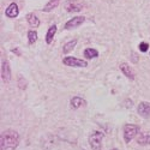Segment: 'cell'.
Instances as JSON below:
<instances>
[{"label": "cell", "mask_w": 150, "mask_h": 150, "mask_svg": "<svg viewBox=\"0 0 150 150\" xmlns=\"http://www.w3.org/2000/svg\"><path fill=\"white\" fill-rule=\"evenodd\" d=\"M21 141V136L15 130H5L0 136V149L1 150H16Z\"/></svg>", "instance_id": "6da1fadb"}, {"label": "cell", "mask_w": 150, "mask_h": 150, "mask_svg": "<svg viewBox=\"0 0 150 150\" xmlns=\"http://www.w3.org/2000/svg\"><path fill=\"white\" fill-rule=\"evenodd\" d=\"M105 137V133L102 131H94L89 134V144L93 150H102V139Z\"/></svg>", "instance_id": "7a4b0ae2"}, {"label": "cell", "mask_w": 150, "mask_h": 150, "mask_svg": "<svg viewBox=\"0 0 150 150\" xmlns=\"http://www.w3.org/2000/svg\"><path fill=\"white\" fill-rule=\"evenodd\" d=\"M122 131H124V141L127 144L139 133V127L137 126V125H133V124H126L124 126Z\"/></svg>", "instance_id": "3957f363"}, {"label": "cell", "mask_w": 150, "mask_h": 150, "mask_svg": "<svg viewBox=\"0 0 150 150\" xmlns=\"http://www.w3.org/2000/svg\"><path fill=\"white\" fill-rule=\"evenodd\" d=\"M62 62L70 67H86L88 66V62L83 59H78L74 57H65L62 59Z\"/></svg>", "instance_id": "277c9868"}, {"label": "cell", "mask_w": 150, "mask_h": 150, "mask_svg": "<svg viewBox=\"0 0 150 150\" xmlns=\"http://www.w3.org/2000/svg\"><path fill=\"white\" fill-rule=\"evenodd\" d=\"M85 22V17L84 16H77V17H73L70 21L66 22L65 24V29L70 30V29H74V28H78L81 24H83Z\"/></svg>", "instance_id": "5b68a950"}, {"label": "cell", "mask_w": 150, "mask_h": 150, "mask_svg": "<svg viewBox=\"0 0 150 150\" xmlns=\"http://www.w3.org/2000/svg\"><path fill=\"white\" fill-rule=\"evenodd\" d=\"M137 112L142 118H150V102L148 101H142L137 106Z\"/></svg>", "instance_id": "8992f818"}, {"label": "cell", "mask_w": 150, "mask_h": 150, "mask_svg": "<svg viewBox=\"0 0 150 150\" xmlns=\"http://www.w3.org/2000/svg\"><path fill=\"white\" fill-rule=\"evenodd\" d=\"M65 10L67 12H79L83 10V5L76 0H67L65 3Z\"/></svg>", "instance_id": "52a82bcc"}, {"label": "cell", "mask_w": 150, "mask_h": 150, "mask_svg": "<svg viewBox=\"0 0 150 150\" xmlns=\"http://www.w3.org/2000/svg\"><path fill=\"white\" fill-rule=\"evenodd\" d=\"M1 79L6 83L10 82L11 79V69H10V64L7 60L1 61Z\"/></svg>", "instance_id": "ba28073f"}, {"label": "cell", "mask_w": 150, "mask_h": 150, "mask_svg": "<svg viewBox=\"0 0 150 150\" xmlns=\"http://www.w3.org/2000/svg\"><path fill=\"white\" fill-rule=\"evenodd\" d=\"M19 13V8H18V5L16 3H11L7 8L5 10V15L8 17V18H16Z\"/></svg>", "instance_id": "9c48e42d"}, {"label": "cell", "mask_w": 150, "mask_h": 150, "mask_svg": "<svg viewBox=\"0 0 150 150\" xmlns=\"http://www.w3.org/2000/svg\"><path fill=\"white\" fill-rule=\"evenodd\" d=\"M119 67H120L121 72H122L129 79H131V81L134 79V72H133V70L131 69V66H129L126 62H121V64L119 65Z\"/></svg>", "instance_id": "30bf717a"}, {"label": "cell", "mask_w": 150, "mask_h": 150, "mask_svg": "<svg viewBox=\"0 0 150 150\" xmlns=\"http://www.w3.org/2000/svg\"><path fill=\"white\" fill-rule=\"evenodd\" d=\"M70 103H71V107L73 109H78V108H81L85 105V100L83 97H79V96H74V97L71 98Z\"/></svg>", "instance_id": "8fae6325"}, {"label": "cell", "mask_w": 150, "mask_h": 150, "mask_svg": "<svg viewBox=\"0 0 150 150\" xmlns=\"http://www.w3.org/2000/svg\"><path fill=\"white\" fill-rule=\"evenodd\" d=\"M55 33H57V25H55V24H53V25H51V28L48 29V31L46 34V43L47 45H51L53 42Z\"/></svg>", "instance_id": "7c38bea8"}, {"label": "cell", "mask_w": 150, "mask_h": 150, "mask_svg": "<svg viewBox=\"0 0 150 150\" xmlns=\"http://www.w3.org/2000/svg\"><path fill=\"white\" fill-rule=\"evenodd\" d=\"M77 42H78V40H77V39H74V40H71L70 42L65 43L64 47H62V53H64V54H69V53H71L73 49H74V47L77 46Z\"/></svg>", "instance_id": "4fadbf2b"}, {"label": "cell", "mask_w": 150, "mask_h": 150, "mask_svg": "<svg viewBox=\"0 0 150 150\" xmlns=\"http://www.w3.org/2000/svg\"><path fill=\"white\" fill-rule=\"evenodd\" d=\"M27 22L31 28H39L40 27V19L37 18L34 13H28L27 15Z\"/></svg>", "instance_id": "5bb4252c"}, {"label": "cell", "mask_w": 150, "mask_h": 150, "mask_svg": "<svg viewBox=\"0 0 150 150\" xmlns=\"http://www.w3.org/2000/svg\"><path fill=\"white\" fill-rule=\"evenodd\" d=\"M59 3H60V0H49V1L45 5V7L42 8V11H43V12H51V11H53L55 7H58Z\"/></svg>", "instance_id": "9a60e30c"}, {"label": "cell", "mask_w": 150, "mask_h": 150, "mask_svg": "<svg viewBox=\"0 0 150 150\" xmlns=\"http://www.w3.org/2000/svg\"><path fill=\"white\" fill-rule=\"evenodd\" d=\"M84 57L86 59H94V58L98 57V52L94 48H86L84 51Z\"/></svg>", "instance_id": "2e32d148"}, {"label": "cell", "mask_w": 150, "mask_h": 150, "mask_svg": "<svg viewBox=\"0 0 150 150\" xmlns=\"http://www.w3.org/2000/svg\"><path fill=\"white\" fill-rule=\"evenodd\" d=\"M137 143L139 145H150V134H143V136L138 137Z\"/></svg>", "instance_id": "e0dca14e"}, {"label": "cell", "mask_w": 150, "mask_h": 150, "mask_svg": "<svg viewBox=\"0 0 150 150\" xmlns=\"http://www.w3.org/2000/svg\"><path fill=\"white\" fill-rule=\"evenodd\" d=\"M37 41V33L35 30H29L28 31V42L29 45H34Z\"/></svg>", "instance_id": "ac0fdd59"}, {"label": "cell", "mask_w": 150, "mask_h": 150, "mask_svg": "<svg viewBox=\"0 0 150 150\" xmlns=\"http://www.w3.org/2000/svg\"><path fill=\"white\" fill-rule=\"evenodd\" d=\"M17 84H18V88L22 89V90L25 89V88H27V85H28L25 78H24L22 74H21V76H18V78H17Z\"/></svg>", "instance_id": "d6986e66"}, {"label": "cell", "mask_w": 150, "mask_h": 150, "mask_svg": "<svg viewBox=\"0 0 150 150\" xmlns=\"http://www.w3.org/2000/svg\"><path fill=\"white\" fill-rule=\"evenodd\" d=\"M148 49H149V45H148L146 42H141V43H139V51H141V52L145 53Z\"/></svg>", "instance_id": "ffe728a7"}, {"label": "cell", "mask_w": 150, "mask_h": 150, "mask_svg": "<svg viewBox=\"0 0 150 150\" xmlns=\"http://www.w3.org/2000/svg\"><path fill=\"white\" fill-rule=\"evenodd\" d=\"M132 55H133V57H136V55H134V53H132ZM132 60H133V62H137V61H138V59H136V58H132Z\"/></svg>", "instance_id": "44dd1931"}, {"label": "cell", "mask_w": 150, "mask_h": 150, "mask_svg": "<svg viewBox=\"0 0 150 150\" xmlns=\"http://www.w3.org/2000/svg\"><path fill=\"white\" fill-rule=\"evenodd\" d=\"M110 150H118V149H117V148H114V149H110Z\"/></svg>", "instance_id": "7402d4cb"}]
</instances>
